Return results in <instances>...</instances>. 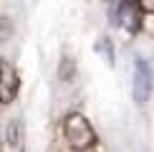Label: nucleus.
<instances>
[{"label": "nucleus", "instance_id": "1", "mask_svg": "<svg viewBox=\"0 0 154 152\" xmlns=\"http://www.w3.org/2000/svg\"><path fill=\"white\" fill-rule=\"evenodd\" d=\"M63 135L73 152H86L96 144V132L83 114H68L63 122Z\"/></svg>", "mask_w": 154, "mask_h": 152}, {"label": "nucleus", "instance_id": "2", "mask_svg": "<svg viewBox=\"0 0 154 152\" xmlns=\"http://www.w3.org/2000/svg\"><path fill=\"white\" fill-rule=\"evenodd\" d=\"M152 94V68L144 59L134 61V99L137 104H144Z\"/></svg>", "mask_w": 154, "mask_h": 152}, {"label": "nucleus", "instance_id": "3", "mask_svg": "<svg viewBox=\"0 0 154 152\" xmlns=\"http://www.w3.org/2000/svg\"><path fill=\"white\" fill-rule=\"evenodd\" d=\"M18 94V71L0 59V104H10Z\"/></svg>", "mask_w": 154, "mask_h": 152}, {"label": "nucleus", "instance_id": "4", "mask_svg": "<svg viewBox=\"0 0 154 152\" xmlns=\"http://www.w3.org/2000/svg\"><path fill=\"white\" fill-rule=\"evenodd\" d=\"M139 5H134V3H129V0H124V3L116 8V23H121L126 30H139V21H142V15H139Z\"/></svg>", "mask_w": 154, "mask_h": 152}, {"label": "nucleus", "instance_id": "5", "mask_svg": "<svg viewBox=\"0 0 154 152\" xmlns=\"http://www.w3.org/2000/svg\"><path fill=\"white\" fill-rule=\"evenodd\" d=\"M137 5H139L144 13H154V0H137Z\"/></svg>", "mask_w": 154, "mask_h": 152}]
</instances>
